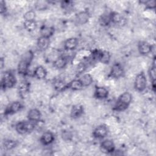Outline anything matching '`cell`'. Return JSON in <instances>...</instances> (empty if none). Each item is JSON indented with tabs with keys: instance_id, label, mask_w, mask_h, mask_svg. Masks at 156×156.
Returning a JSON list of instances; mask_svg holds the SVG:
<instances>
[{
	"instance_id": "1",
	"label": "cell",
	"mask_w": 156,
	"mask_h": 156,
	"mask_svg": "<svg viewBox=\"0 0 156 156\" xmlns=\"http://www.w3.org/2000/svg\"><path fill=\"white\" fill-rule=\"evenodd\" d=\"M132 99V94L126 91L122 93L118 98L114 109L118 112L124 111L127 108L129 105H130Z\"/></svg>"
},
{
	"instance_id": "2",
	"label": "cell",
	"mask_w": 156,
	"mask_h": 156,
	"mask_svg": "<svg viewBox=\"0 0 156 156\" xmlns=\"http://www.w3.org/2000/svg\"><path fill=\"white\" fill-rule=\"evenodd\" d=\"M33 57V53L30 51H27L24 54L18 65V72L20 74L25 75L27 73Z\"/></svg>"
},
{
	"instance_id": "3",
	"label": "cell",
	"mask_w": 156,
	"mask_h": 156,
	"mask_svg": "<svg viewBox=\"0 0 156 156\" xmlns=\"http://www.w3.org/2000/svg\"><path fill=\"white\" fill-rule=\"evenodd\" d=\"M16 82V78L13 73L10 71H7L2 75L1 87L3 90L11 88L15 85Z\"/></svg>"
},
{
	"instance_id": "4",
	"label": "cell",
	"mask_w": 156,
	"mask_h": 156,
	"mask_svg": "<svg viewBox=\"0 0 156 156\" xmlns=\"http://www.w3.org/2000/svg\"><path fill=\"white\" fill-rule=\"evenodd\" d=\"M35 128L34 122L30 121H21L15 126L16 131L20 134H25L32 131Z\"/></svg>"
},
{
	"instance_id": "5",
	"label": "cell",
	"mask_w": 156,
	"mask_h": 156,
	"mask_svg": "<svg viewBox=\"0 0 156 156\" xmlns=\"http://www.w3.org/2000/svg\"><path fill=\"white\" fill-rule=\"evenodd\" d=\"M147 80L144 73L142 71L138 74L135 79L134 87L138 91H143L146 88Z\"/></svg>"
},
{
	"instance_id": "6",
	"label": "cell",
	"mask_w": 156,
	"mask_h": 156,
	"mask_svg": "<svg viewBox=\"0 0 156 156\" xmlns=\"http://www.w3.org/2000/svg\"><path fill=\"white\" fill-rule=\"evenodd\" d=\"M22 108V104L19 101H14L9 104L4 110V115H12L19 112Z\"/></svg>"
},
{
	"instance_id": "7",
	"label": "cell",
	"mask_w": 156,
	"mask_h": 156,
	"mask_svg": "<svg viewBox=\"0 0 156 156\" xmlns=\"http://www.w3.org/2000/svg\"><path fill=\"white\" fill-rule=\"evenodd\" d=\"M124 74V69L119 63H115L111 68L110 75L113 78L118 79L122 76Z\"/></svg>"
},
{
	"instance_id": "8",
	"label": "cell",
	"mask_w": 156,
	"mask_h": 156,
	"mask_svg": "<svg viewBox=\"0 0 156 156\" xmlns=\"http://www.w3.org/2000/svg\"><path fill=\"white\" fill-rule=\"evenodd\" d=\"M108 133V129L105 125L98 126L94 130L93 132V135L96 138H104Z\"/></svg>"
},
{
	"instance_id": "9",
	"label": "cell",
	"mask_w": 156,
	"mask_h": 156,
	"mask_svg": "<svg viewBox=\"0 0 156 156\" xmlns=\"http://www.w3.org/2000/svg\"><path fill=\"white\" fill-rule=\"evenodd\" d=\"M152 46L146 41H140L138 44V50L141 55H147L152 52Z\"/></svg>"
},
{
	"instance_id": "10",
	"label": "cell",
	"mask_w": 156,
	"mask_h": 156,
	"mask_svg": "<svg viewBox=\"0 0 156 156\" xmlns=\"http://www.w3.org/2000/svg\"><path fill=\"white\" fill-rule=\"evenodd\" d=\"M111 22L113 23L122 26L126 24V19L118 12H112L110 13Z\"/></svg>"
},
{
	"instance_id": "11",
	"label": "cell",
	"mask_w": 156,
	"mask_h": 156,
	"mask_svg": "<svg viewBox=\"0 0 156 156\" xmlns=\"http://www.w3.org/2000/svg\"><path fill=\"white\" fill-rule=\"evenodd\" d=\"M94 94L96 98L98 99H104L108 97V91L104 87H96Z\"/></svg>"
},
{
	"instance_id": "12",
	"label": "cell",
	"mask_w": 156,
	"mask_h": 156,
	"mask_svg": "<svg viewBox=\"0 0 156 156\" xmlns=\"http://www.w3.org/2000/svg\"><path fill=\"white\" fill-rule=\"evenodd\" d=\"M90 19V15L87 11H82L79 12L76 16V22L79 24H86Z\"/></svg>"
},
{
	"instance_id": "13",
	"label": "cell",
	"mask_w": 156,
	"mask_h": 156,
	"mask_svg": "<svg viewBox=\"0 0 156 156\" xmlns=\"http://www.w3.org/2000/svg\"><path fill=\"white\" fill-rule=\"evenodd\" d=\"M54 140V135L51 131L44 132L40 138V141L43 145H49Z\"/></svg>"
},
{
	"instance_id": "14",
	"label": "cell",
	"mask_w": 156,
	"mask_h": 156,
	"mask_svg": "<svg viewBox=\"0 0 156 156\" xmlns=\"http://www.w3.org/2000/svg\"><path fill=\"white\" fill-rule=\"evenodd\" d=\"M41 115L40 112L37 108H32L30 109L27 113V118L29 121L36 122L40 120Z\"/></svg>"
},
{
	"instance_id": "15",
	"label": "cell",
	"mask_w": 156,
	"mask_h": 156,
	"mask_svg": "<svg viewBox=\"0 0 156 156\" xmlns=\"http://www.w3.org/2000/svg\"><path fill=\"white\" fill-rule=\"evenodd\" d=\"M78 45V40L76 38L71 37L67 39L64 42V48L67 51H73Z\"/></svg>"
},
{
	"instance_id": "16",
	"label": "cell",
	"mask_w": 156,
	"mask_h": 156,
	"mask_svg": "<svg viewBox=\"0 0 156 156\" xmlns=\"http://www.w3.org/2000/svg\"><path fill=\"white\" fill-rule=\"evenodd\" d=\"M83 113V108L82 105L80 104H76L73 106L71 112H70V116L73 118H78L82 116V115Z\"/></svg>"
},
{
	"instance_id": "17",
	"label": "cell",
	"mask_w": 156,
	"mask_h": 156,
	"mask_svg": "<svg viewBox=\"0 0 156 156\" xmlns=\"http://www.w3.org/2000/svg\"><path fill=\"white\" fill-rule=\"evenodd\" d=\"M49 44H50L49 38L41 36L38 38L37 46H38V48L41 51H44L47 49L49 46Z\"/></svg>"
},
{
	"instance_id": "18",
	"label": "cell",
	"mask_w": 156,
	"mask_h": 156,
	"mask_svg": "<svg viewBox=\"0 0 156 156\" xmlns=\"http://www.w3.org/2000/svg\"><path fill=\"white\" fill-rule=\"evenodd\" d=\"M101 147L108 153H112L115 151V144L111 140H105L103 141L101 144Z\"/></svg>"
},
{
	"instance_id": "19",
	"label": "cell",
	"mask_w": 156,
	"mask_h": 156,
	"mask_svg": "<svg viewBox=\"0 0 156 156\" xmlns=\"http://www.w3.org/2000/svg\"><path fill=\"white\" fill-rule=\"evenodd\" d=\"M34 75L38 79H43L47 76V71L42 66H37L34 71Z\"/></svg>"
},
{
	"instance_id": "20",
	"label": "cell",
	"mask_w": 156,
	"mask_h": 156,
	"mask_svg": "<svg viewBox=\"0 0 156 156\" xmlns=\"http://www.w3.org/2000/svg\"><path fill=\"white\" fill-rule=\"evenodd\" d=\"M40 33L42 37L50 38L54 33V28L52 26H43L40 29Z\"/></svg>"
},
{
	"instance_id": "21",
	"label": "cell",
	"mask_w": 156,
	"mask_h": 156,
	"mask_svg": "<svg viewBox=\"0 0 156 156\" xmlns=\"http://www.w3.org/2000/svg\"><path fill=\"white\" fill-rule=\"evenodd\" d=\"M67 63V58L65 57L57 58L53 62V66L57 69H62L65 67Z\"/></svg>"
},
{
	"instance_id": "22",
	"label": "cell",
	"mask_w": 156,
	"mask_h": 156,
	"mask_svg": "<svg viewBox=\"0 0 156 156\" xmlns=\"http://www.w3.org/2000/svg\"><path fill=\"white\" fill-rule=\"evenodd\" d=\"M23 26L26 30H27L29 32H32L36 29L37 24V22L35 20H24V22L23 23Z\"/></svg>"
},
{
	"instance_id": "23",
	"label": "cell",
	"mask_w": 156,
	"mask_h": 156,
	"mask_svg": "<svg viewBox=\"0 0 156 156\" xmlns=\"http://www.w3.org/2000/svg\"><path fill=\"white\" fill-rule=\"evenodd\" d=\"M68 87L73 90H79L83 87V85L79 79H74L68 83Z\"/></svg>"
},
{
	"instance_id": "24",
	"label": "cell",
	"mask_w": 156,
	"mask_h": 156,
	"mask_svg": "<svg viewBox=\"0 0 156 156\" xmlns=\"http://www.w3.org/2000/svg\"><path fill=\"white\" fill-rule=\"evenodd\" d=\"M83 87H88L93 82V77L90 74H83L79 79Z\"/></svg>"
},
{
	"instance_id": "25",
	"label": "cell",
	"mask_w": 156,
	"mask_h": 156,
	"mask_svg": "<svg viewBox=\"0 0 156 156\" xmlns=\"http://www.w3.org/2000/svg\"><path fill=\"white\" fill-rule=\"evenodd\" d=\"M110 60V53L107 51H101L99 60L104 64H107L109 62Z\"/></svg>"
},
{
	"instance_id": "26",
	"label": "cell",
	"mask_w": 156,
	"mask_h": 156,
	"mask_svg": "<svg viewBox=\"0 0 156 156\" xmlns=\"http://www.w3.org/2000/svg\"><path fill=\"white\" fill-rule=\"evenodd\" d=\"M99 24L101 26H108L110 24V23L111 22L110 13H109V14H107V13L102 14L99 19Z\"/></svg>"
},
{
	"instance_id": "27",
	"label": "cell",
	"mask_w": 156,
	"mask_h": 156,
	"mask_svg": "<svg viewBox=\"0 0 156 156\" xmlns=\"http://www.w3.org/2000/svg\"><path fill=\"white\" fill-rule=\"evenodd\" d=\"M17 146V142L13 140H5L3 142V146L7 150H11Z\"/></svg>"
},
{
	"instance_id": "28",
	"label": "cell",
	"mask_w": 156,
	"mask_h": 156,
	"mask_svg": "<svg viewBox=\"0 0 156 156\" xmlns=\"http://www.w3.org/2000/svg\"><path fill=\"white\" fill-rule=\"evenodd\" d=\"M35 18V13L33 10H29L26 12L24 15V18L25 21L34 20Z\"/></svg>"
},
{
	"instance_id": "29",
	"label": "cell",
	"mask_w": 156,
	"mask_h": 156,
	"mask_svg": "<svg viewBox=\"0 0 156 156\" xmlns=\"http://www.w3.org/2000/svg\"><path fill=\"white\" fill-rule=\"evenodd\" d=\"M149 75L152 80V83L155 82V65L152 66L149 69Z\"/></svg>"
},
{
	"instance_id": "30",
	"label": "cell",
	"mask_w": 156,
	"mask_h": 156,
	"mask_svg": "<svg viewBox=\"0 0 156 156\" xmlns=\"http://www.w3.org/2000/svg\"><path fill=\"white\" fill-rule=\"evenodd\" d=\"M18 88H19V91L21 93H25L28 91L29 86H28V84L27 83V82L23 81L20 83Z\"/></svg>"
},
{
	"instance_id": "31",
	"label": "cell",
	"mask_w": 156,
	"mask_h": 156,
	"mask_svg": "<svg viewBox=\"0 0 156 156\" xmlns=\"http://www.w3.org/2000/svg\"><path fill=\"white\" fill-rule=\"evenodd\" d=\"M46 6H47V4H46V1H38L35 5L36 8L38 10H41L45 9Z\"/></svg>"
},
{
	"instance_id": "32",
	"label": "cell",
	"mask_w": 156,
	"mask_h": 156,
	"mask_svg": "<svg viewBox=\"0 0 156 156\" xmlns=\"http://www.w3.org/2000/svg\"><path fill=\"white\" fill-rule=\"evenodd\" d=\"M62 136L63 138V139L65 141H68L70 140L72 138V134L68 130H65L62 132Z\"/></svg>"
},
{
	"instance_id": "33",
	"label": "cell",
	"mask_w": 156,
	"mask_h": 156,
	"mask_svg": "<svg viewBox=\"0 0 156 156\" xmlns=\"http://www.w3.org/2000/svg\"><path fill=\"white\" fill-rule=\"evenodd\" d=\"M85 69H86V65H85V63L81 62L78 64V65L76 68V72L79 74H81L82 72H83L85 71Z\"/></svg>"
},
{
	"instance_id": "34",
	"label": "cell",
	"mask_w": 156,
	"mask_h": 156,
	"mask_svg": "<svg viewBox=\"0 0 156 156\" xmlns=\"http://www.w3.org/2000/svg\"><path fill=\"white\" fill-rule=\"evenodd\" d=\"M146 7L149 9H153L155 7V1H147L144 2Z\"/></svg>"
},
{
	"instance_id": "35",
	"label": "cell",
	"mask_w": 156,
	"mask_h": 156,
	"mask_svg": "<svg viewBox=\"0 0 156 156\" xmlns=\"http://www.w3.org/2000/svg\"><path fill=\"white\" fill-rule=\"evenodd\" d=\"M72 5V2L71 1H62V7L63 9H65L66 10L69 9L71 7Z\"/></svg>"
},
{
	"instance_id": "36",
	"label": "cell",
	"mask_w": 156,
	"mask_h": 156,
	"mask_svg": "<svg viewBox=\"0 0 156 156\" xmlns=\"http://www.w3.org/2000/svg\"><path fill=\"white\" fill-rule=\"evenodd\" d=\"M7 11V7L5 5V3L3 1H1L0 2V13L1 15L5 13Z\"/></svg>"
},
{
	"instance_id": "37",
	"label": "cell",
	"mask_w": 156,
	"mask_h": 156,
	"mask_svg": "<svg viewBox=\"0 0 156 156\" xmlns=\"http://www.w3.org/2000/svg\"><path fill=\"white\" fill-rule=\"evenodd\" d=\"M4 63V62L3 58H1V69H2V68H3Z\"/></svg>"
}]
</instances>
